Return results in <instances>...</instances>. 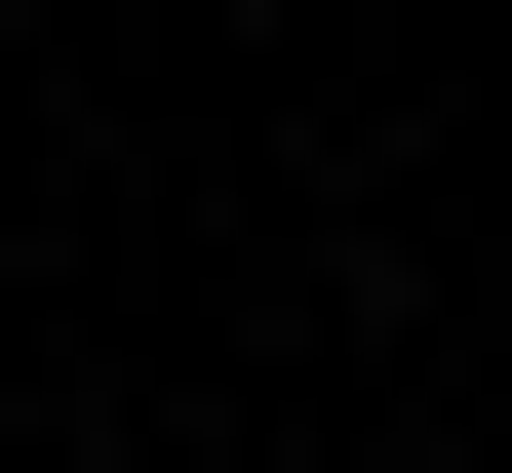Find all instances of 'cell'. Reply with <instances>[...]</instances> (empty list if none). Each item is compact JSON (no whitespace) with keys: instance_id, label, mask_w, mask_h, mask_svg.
<instances>
[{"instance_id":"6da1fadb","label":"cell","mask_w":512,"mask_h":473,"mask_svg":"<svg viewBox=\"0 0 512 473\" xmlns=\"http://www.w3.org/2000/svg\"><path fill=\"white\" fill-rule=\"evenodd\" d=\"M0 473H40V434H0Z\"/></svg>"}]
</instances>
